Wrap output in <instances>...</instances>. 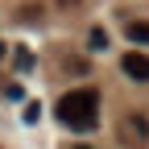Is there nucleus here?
Returning a JSON list of instances; mask_svg holds the SVG:
<instances>
[{"label":"nucleus","instance_id":"nucleus-3","mask_svg":"<svg viewBox=\"0 0 149 149\" xmlns=\"http://www.w3.org/2000/svg\"><path fill=\"white\" fill-rule=\"evenodd\" d=\"M124 137H128V141H145V137H149L145 116H128V120H124Z\"/></svg>","mask_w":149,"mask_h":149},{"label":"nucleus","instance_id":"nucleus-5","mask_svg":"<svg viewBox=\"0 0 149 149\" xmlns=\"http://www.w3.org/2000/svg\"><path fill=\"white\" fill-rule=\"evenodd\" d=\"M13 58H17V70H21V74H29V70H33V54H29L25 46H17V50H13Z\"/></svg>","mask_w":149,"mask_h":149},{"label":"nucleus","instance_id":"nucleus-11","mask_svg":"<svg viewBox=\"0 0 149 149\" xmlns=\"http://www.w3.org/2000/svg\"><path fill=\"white\" fill-rule=\"evenodd\" d=\"M74 149H87V145H74Z\"/></svg>","mask_w":149,"mask_h":149},{"label":"nucleus","instance_id":"nucleus-9","mask_svg":"<svg viewBox=\"0 0 149 149\" xmlns=\"http://www.w3.org/2000/svg\"><path fill=\"white\" fill-rule=\"evenodd\" d=\"M4 95L8 100H21V83H4Z\"/></svg>","mask_w":149,"mask_h":149},{"label":"nucleus","instance_id":"nucleus-6","mask_svg":"<svg viewBox=\"0 0 149 149\" xmlns=\"http://www.w3.org/2000/svg\"><path fill=\"white\" fill-rule=\"evenodd\" d=\"M87 46H91V50H104V46H108V33H104V29H91Z\"/></svg>","mask_w":149,"mask_h":149},{"label":"nucleus","instance_id":"nucleus-1","mask_svg":"<svg viewBox=\"0 0 149 149\" xmlns=\"http://www.w3.org/2000/svg\"><path fill=\"white\" fill-rule=\"evenodd\" d=\"M95 116H100V95L91 87H79V91H66L58 100V120L70 124L74 133H87L95 128Z\"/></svg>","mask_w":149,"mask_h":149},{"label":"nucleus","instance_id":"nucleus-2","mask_svg":"<svg viewBox=\"0 0 149 149\" xmlns=\"http://www.w3.org/2000/svg\"><path fill=\"white\" fill-rule=\"evenodd\" d=\"M120 70L128 74V79L145 83V79H149V54H137V50H128L124 58H120Z\"/></svg>","mask_w":149,"mask_h":149},{"label":"nucleus","instance_id":"nucleus-10","mask_svg":"<svg viewBox=\"0 0 149 149\" xmlns=\"http://www.w3.org/2000/svg\"><path fill=\"white\" fill-rule=\"evenodd\" d=\"M4 54H8V46H4V42H0V58H4Z\"/></svg>","mask_w":149,"mask_h":149},{"label":"nucleus","instance_id":"nucleus-7","mask_svg":"<svg viewBox=\"0 0 149 149\" xmlns=\"http://www.w3.org/2000/svg\"><path fill=\"white\" fill-rule=\"evenodd\" d=\"M66 70H74V74H87L91 66H87V58H70V62H66Z\"/></svg>","mask_w":149,"mask_h":149},{"label":"nucleus","instance_id":"nucleus-8","mask_svg":"<svg viewBox=\"0 0 149 149\" xmlns=\"http://www.w3.org/2000/svg\"><path fill=\"white\" fill-rule=\"evenodd\" d=\"M21 116H25V124H33L37 116H42V108H37V104H25V112H21Z\"/></svg>","mask_w":149,"mask_h":149},{"label":"nucleus","instance_id":"nucleus-4","mask_svg":"<svg viewBox=\"0 0 149 149\" xmlns=\"http://www.w3.org/2000/svg\"><path fill=\"white\" fill-rule=\"evenodd\" d=\"M128 42L149 46V21H133V25H128Z\"/></svg>","mask_w":149,"mask_h":149}]
</instances>
